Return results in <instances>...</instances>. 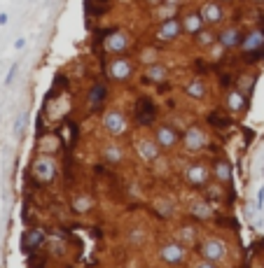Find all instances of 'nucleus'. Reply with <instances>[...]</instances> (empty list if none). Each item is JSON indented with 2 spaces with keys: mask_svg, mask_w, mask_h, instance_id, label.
Segmentation results:
<instances>
[{
  "mask_svg": "<svg viewBox=\"0 0 264 268\" xmlns=\"http://www.w3.org/2000/svg\"><path fill=\"white\" fill-rule=\"evenodd\" d=\"M220 2H234V0H220Z\"/></svg>",
  "mask_w": 264,
  "mask_h": 268,
  "instance_id": "e433bc0d",
  "label": "nucleus"
},
{
  "mask_svg": "<svg viewBox=\"0 0 264 268\" xmlns=\"http://www.w3.org/2000/svg\"><path fill=\"white\" fill-rule=\"evenodd\" d=\"M108 93H110V89L105 82H93V84L89 86V91H87V105H89V110H91V112H98V110L105 105Z\"/></svg>",
  "mask_w": 264,
  "mask_h": 268,
  "instance_id": "39448f33",
  "label": "nucleus"
},
{
  "mask_svg": "<svg viewBox=\"0 0 264 268\" xmlns=\"http://www.w3.org/2000/svg\"><path fill=\"white\" fill-rule=\"evenodd\" d=\"M93 207V201L89 199V196H80V199H75L73 201V210L78 214H85V212H89Z\"/></svg>",
  "mask_w": 264,
  "mask_h": 268,
  "instance_id": "393cba45",
  "label": "nucleus"
},
{
  "mask_svg": "<svg viewBox=\"0 0 264 268\" xmlns=\"http://www.w3.org/2000/svg\"><path fill=\"white\" fill-rule=\"evenodd\" d=\"M112 7V0H85V12L87 16H96V19H101L105 16Z\"/></svg>",
  "mask_w": 264,
  "mask_h": 268,
  "instance_id": "aec40b11",
  "label": "nucleus"
},
{
  "mask_svg": "<svg viewBox=\"0 0 264 268\" xmlns=\"http://www.w3.org/2000/svg\"><path fill=\"white\" fill-rule=\"evenodd\" d=\"M206 93H208V86H206V79H201V77L192 79V82L185 86V96H189V98H194V100L206 98Z\"/></svg>",
  "mask_w": 264,
  "mask_h": 268,
  "instance_id": "412c9836",
  "label": "nucleus"
},
{
  "mask_svg": "<svg viewBox=\"0 0 264 268\" xmlns=\"http://www.w3.org/2000/svg\"><path fill=\"white\" fill-rule=\"evenodd\" d=\"M185 177L192 187H206L208 184V168L201 166V163H194V166H189L185 170Z\"/></svg>",
  "mask_w": 264,
  "mask_h": 268,
  "instance_id": "6ab92c4d",
  "label": "nucleus"
},
{
  "mask_svg": "<svg viewBox=\"0 0 264 268\" xmlns=\"http://www.w3.org/2000/svg\"><path fill=\"white\" fill-rule=\"evenodd\" d=\"M157 119V105L155 100L150 98V96H140L136 100V105H133V122L138 124V126H152Z\"/></svg>",
  "mask_w": 264,
  "mask_h": 268,
  "instance_id": "7ed1b4c3",
  "label": "nucleus"
},
{
  "mask_svg": "<svg viewBox=\"0 0 264 268\" xmlns=\"http://www.w3.org/2000/svg\"><path fill=\"white\" fill-rule=\"evenodd\" d=\"M47 233L42 229H28L26 233L21 236V252L23 254H35L38 247L45 243Z\"/></svg>",
  "mask_w": 264,
  "mask_h": 268,
  "instance_id": "f8f14e48",
  "label": "nucleus"
},
{
  "mask_svg": "<svg viewBox=\"0 0 264 268\" xmlns=\"http://www.w3.org/2000/svg\"><path fill=\"white\" fill-rule=\"evenodd\" d=\"M192 214H194V217H196V214H210V210H208V207H194Z\"/></svg>",
  "mask_w": 264,
  "mask_h": 268,
  "instance_id": "473e14b6",
  "label": "nucleus"
},
{
  "mask_svg": "<svg viewBox=\"0 0 264 268\" xmlns=\"http://www.w3.org/2000/svg\"><path fill=\"white\" fill-rule=\"evenodd\" d=\"M26 124H28V112H19L16 119H14V135H16V138H21V135H23Z\"/></svg>",
  "mask_w": 264,
  "mask_h": 268,
  "instance_id": "cd10ccee",
  "label": "nucleus"
},
{
  "mask_svg": "<svg viewBox=\"0 0 264 268\" xmlns=\"http://www.w3.org/2000/svg\"><path fill=\"white\" fill-rule=\"evenodd\" d=\"M145 2H148L150 7H162V5L166 2V0H145Z\"/></svg>",
  "mask_w": 264,
  "mask_h": 268,
  "instance_id": "72a5a7b5",
  "label": "nucleus"
},
{
  "mask_svg": "<svg viewBox=\"0 0 264 268\" xmlns=\"http://www.w3.org/2000/svg\"><path fill=\"white\" fill-rule=\"evenodd\" d=\"M180 35H182V23H180L178 16L164 19L159 23V28H157V38L162 40V42H176Z\"/></svg>",
  "mask_w": 264,
  "mask_h": 268,
  "instance_id": "20e7f679",
  "label": "nucleus"
},
{
  "mask_svg": "<svg viewBox=\"0 0 264 268\" xmlns=\"http://www.w3.org/2000/svg\"><path fill=\"white\" fill-rule=\"evenodd\" d=\"M248 96L239 89V86H229L225 96V107L229 112H246L248 110Z\"/></svg>",
  "mask_w": 264,
  "mask_h": 268,
  "instance_id": "6e6552de",
  "label": "nucleus"
},
{
  "mask_svg": "<svg viewBox=\"0 0 264 268\" xmlns=\"http://www.w3.org/2000/svg\"><path fill=\"white\" fill-rule=\"evenodd\" d=\"M201 257L206 261H222L227 257V245L225 243H220V240H215V238H210V240H206L201 245Z\"/></svg>",
  "mask_w": 264,
  "mask_h": 268,
  "instance_id": "2eb2a0df",
  "label": "nucleus"
},
{
  "mask_svg": "<svg viewBox=\"0 0 264 268\" xmlns=\"http://www.w3.org/2000/svg\"><path fill=\"white\" fill-rule=\"evenodd\" d=\"M199 268H215V266H213V261H206V259H203L201 264H199Z\"/></svg>",
  "mask_w": 264,
  "mask_h": 268,
  "instance_id": "c9c22d12",
  "label": "nucleus"
},
{
  "mask_svg": "<svg viewBox=\"0 0 264 268\" xmlns=\"http://www.w3.org/2000/svg\"><path fill=\"white\" fill-rule=\"evenodd\" d=\"M169 75H171V70L166 68L164 63H152V66H148L145 68V72H143V77H145V82H150V84H164L166 79H169Z\"/></svg>",
  "mask_w": 264,
  "mask_h": 268,
  "instance_id": "f3484780",
  "label": "nucleus"
},
{
  "mask_svg": "<svg viewBox=\"0 0 264 268\" xmlns=\"http://www.w3.org/2000/svg\"><path fill=\"white\" fill-rule=\"evenodd\" d=\"M33 173L38 175L40 182H52L56 175V161L52 156H40L35 163H33Z\"/></svg>",
  "mask_w": 264,
  "mask_h": 268,
  "instance_id": "4468645a",
  "label": "nucleus"
},
{
  "mask_svg": "<svg viewBox=\"0 0 264 268\" xmlns=\"http://www.w3.org/2000/svg\"><path fill=\"white\" fill-rule=\"evenodd\" d=\"M180 23H182V35H189V38H196L199 33L206 28L199 9H189V12H182L180 16Z\"/></svg>",
  "mask_w": 264,
  "mask_h": 268,
  "instance_id": "423d86ee",
  "label": "nucleus"
},
{
  "mask_svg": "<svg viewBox=\"0 0 264 268\" xmlns=\"http://www.w3.org/2000/svg\"><path fill=\"white\" fill-rule=\"evenodd\" d=\"M253 49H264V26H257V28L243 33L239 52H253Z\"/></svg>",
  "mask_w": 264,
  "mask_h": 268,
  "instance_id": "9d476101",
  "label": "nucleus"
},
{
  "mask_svg": "<svg viewBox=\"0 0 264 268\" xmlns=\"http://www.w3.org/2000/svg\"><path fill=\"white\" fill-rule=\"evenodd\" d=\"M131 49V35L119 28H110V33L103 40V52L110 56H126Z\"/></svg>",
  "mask_w": 264,
  "mask_h": 268,
  "instance_id": "f03ea898",
  "label": "nucleus"
},
{
  "mask_svg": "<svg viewBox=\"0 0 264 268\" xmlns=\"http://www.w3.org/2000/svg\"><path fill=\"white\" fill-rule=\"evenodd\" d=\"M199 14H201L206 26H215V23H220L225 19V7H222L220 0H208V2H203L199 7Z\"/></svg>",
  "mask_w": 264,
  "mask_h": 268,
  "instance_id": "0eeeda50",
  "label": "nucleus"
},
{
  "mask_svg": "<svg viewBox=\"0 0 264 268\" xmlns=\"http://www.w3.org/2000/svg\"><path fill=\"white\" fill-rule=\"evenodd\" d=\"M178 140H180V135H178V131L173 129V126H169V124H164V126H157V138H155V142L162 149H171V147H176L178 145Z\"/></svg>",
  "mask_w": 264,
  "mask_h": 268,
  "instance_id": "dca6fc26",
  "label": "nucleus"
},
{
  "mask_svg": "<svg viewBox=\"0 0 264 268\" xmlns=\"http://www.w3.org/2000/svg\"><path fill=\"white\" fill-rule=\"evenodd\" d=\"M206 122H208L213 129H218V131H227L229 126H232V119H229L225 112H220V110H213V112H208Z\"/></svg>",
  "mask_w": 264,
  "mask_h": 268,
  "instance_id": "5701e85b",
  "label": "nucleus"
},
{
  "mask_svg": "<svg viewBox=\"0 0 264 268\" xmlns=\"http://www.w3.org/2000/svg\"><path fill=\"white\" fill-rule=\"evenodd\" d=\"M159 149H162V147L157 145V142H150V140H138V152H140V156H143L145 161H155L157 154H159Z\"/></svg>",
  "mask_w": 264,
  "mask_h": 268,
  "instance_id": "b1692460",
  "label": "nucleus"
},
{
  "mask_svg": "<svg viewBox=\"0 0 264 268\" xmlns=\"http://www.w3.org/2000/svg\"><path fill=\"white\" fill-rule=\"evenodd\" d=\"M213 173H215V180L220 184L225 182H232V166L227 159H215L213 161Z\"/></svg>",
  "mask_w": 264,
  "mask_h": 268,
  "instance_id": "4be33fe9",
  "label": "nucleus"
},
{
  "mask_svg": "<svg viewBox=\"0 0 264 268\" xmlns=\"http://www.w3.org/2000/svg\"><path fill=\"white\" fill-rule=\"evenodd\" d=\"M103 126H105V131L112 133V135H122L126 131V117L122 115L117 107H112V110H108V112L103 115Z\"/></svg>",
  "mask_w": 264,
  "mask_h": 268,
  "instance_id": "1a4fd4ad",
  "label": "nucleus"
},
{
  "mask_svg": "<svg viewBox=\"0 0 264 268\" xmlns=\"http://www.w3.org/2000/svg\"><path fill=\"white\" fill-rule=\"evenodd\" d=\"M196 40H199V45L210 47V45H215V42H218V33H215V31H206V28H203V31L196 35Z\"/></svg>",
  "mask_w": 264,
  "mask_h": 268,
  "instance_id": "bb28decb",
  "label": "nucleus"
},
{
  "mask_svg": "<svg viewBox=\"0 0 264 268\" xmlns=\"http://www.w3.org/2000/svg\"><path fill=\"white\" fill-rule=\"evenodd\" d=\"M16 70H19V63H12V68H9L7 77H5V86H9L12 82H14V77H16Z\"/></svg>",
  "mask_w": 264,
  "mask_h": 268,
  "instance_id": "c756f323",
  "label": "nucleus"
},
{
  "mask_svg": "<svg viewBox=\"0 0 264 268\" xmlns=\"http://www.w3.org/2000/svg\"><path fill=\"white\" fill-rule=\"evenodd\" d=\"M257 207H260V210L264 207V187L260 189V192H257Z\"/></svg>",
  "mask_w": 264,
  "mask_h": 268,
  "instance_id": "7c9ffc66",
  "label": "nucleus"
},
{
  "mask_svg": "<svg viewBox=\"0 0 264 268\" xmlns=\"http://www.w3.org/2000/svg\"><path fill=\"white\" fill-rule=\"evenodd\" d=\"M103 156H105V161H108V163H119L124 154H122V149H119L117 145H112V147H108V149L103 152Z\"/></svg>",
  "mask_w": 264,
  "mask_h": 268,
  "instance_id": "c85d7f7f",
  "label": "nucleus"
},
{
  "mask_svg": "<svg viewBox=\"0 0 264 268\" xmlns=\"http://www.w3.org/2000/svg\"><path fill=\"white\" fill-rule=\"evenodd\" d=\"M103 68H105V77L110 82H126L136 72V63L129 56H112V61H108Z\"/></svg>",
  "mask_w": 264,
  "mask_h": 268,
  "instance_id": "f257e3e1",
  "label": "nucleus"
},
{
  "mask_svg": "<svg viewBox=\"0 0 264 268\" xmlns=\"http://www.w3.org/2000/svg\"><path fill=\"white\" fill-rule=\"evenodd\" d=\"M241 38H243V31L239 28V26H227V28L218 31V45H222L227 52L239 49V45H241Z\"/></svg>",
  "mask_w": 264,
  "mask_h": 268,
  "instance_id": "9b49d317",
  "label": "nucleus"
},
{
  "mask_svg": "<svg viewBox=\"0 0 264 268\" xmlns=\"http://www.w3.org/2000/svg\"><path fill=\"white\" fill-rule=\"evenodd\" d=\"M23 47H26V40H23V38H16V40H14V49L19 52V49H23Z\"/></svg>",
  "mask_w": 264,
  "mask_h": 268,
  "instance_id": "2f4dec72",
  "label": "nucleus"
},
{
  "mask_svg": "<svg viewBox=\"0 0 264 268\" xmlns=\"http://www.w3.org/2000/svg\"><path fill=\"white\" fill-rule=\"evenodd\" d=\"M182 142H185V147L189 149V152H199V149H203V147L208 145V138H206L203 129H199V126H189V129L185 131V135H182Z\"/></svg>",
  "mask_w": 264,
  "mask_h": 268,
  "instance_id": "ddd939ff",
  "label": "nucleus"
},
{
  "mask_svg": "<svg viewBox=\"0 0 264 268\" xmlns=\"http://www.w3.org/2000/svg\"><path fill=\"white\" fill-rule=\"evenodd\" d=\"M241 59H243V63H248V66H255V63L264 61V49H253V52H241Z\"/></svg>",
  "mask_w": 264,
  "mask_h": 268,
  "instance_id": "a878e982",
  "label": "nucleus"
},
{
  "mask_svg": "<svg viewBox=\"0 0 264 268\" xmlns=\"http://www.w3.org/2000/svg\"><path fill=\"white\" fill-rule=\"evenodd\" d=\"M7 21H9V16L5 12H0V26H7Z\"/></svg>",
  "mask_w": 264,
  "mask_h": 268,
  "instance_id": "f704fd0d",
  "label": "nucleus"
},
{
  "mask_svg": "<svg viewBox=\"0 0 264 268\" xmlns=\"http://www.w3.org/2000/svg\"><path fill=\"white\" fill-rule=\"evenodd\" d=\"M162 261L169 264V266H178V264L185 261V250L178 243H169V245L162 247Z\"/></svg>",
  "mask_w": 264,
  "mask_h": 268,
  "instance_id": "a211bd4d",
  "label": "nucleus"
}]
</instances>
